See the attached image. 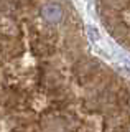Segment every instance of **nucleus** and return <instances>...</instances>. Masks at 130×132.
Returning <instances> with one entry per match:
<instances>
[{
	"label": "nucleus",
	"instance_id": "1",
	"mask_svg": "<svg viewBox=\"0 0 130 132\" xmlns=\"http://www.w3.org/2000/svg\"><path fill=\"white\" fill-rule=\"evenodd\" d=\"M41 16L50 23H58V22L63 20L64 12L58 3H46V5L41 8Z\"/></svg>",
	"mask_w": 130,
	"mask_h": 132
}]
</instances>
